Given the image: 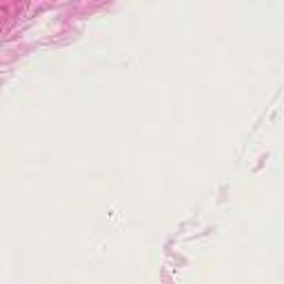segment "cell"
<instances>
[{
    "mask_svg": "<svg viewBox=\"0 0 284 284\" xmlns=\"http://www.w3.org/2000/svg\"><path fill=\"white\" fill-rule=\"evenodd\" d=\"M0 34H2V22H0Z\"/></svg>",
    "mask_w": 284,
    "mask_h": 284,
    "instance_id": "1",
    "label": "cell"
}]
</instances>
